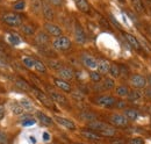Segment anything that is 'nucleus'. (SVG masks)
Returning <instances> with one entry per match:
<instances>
[{
	"instance_id": "8fccbe9b",
	"label": "nucleus",
	"mask_w": 151,
	"mask_h": 144,
	"mask_svg": "<svg viewBox=\"0 0 151 144\" xmlns=\"http://www.w3.org/2000/svg\"><path fill=\"white\" fill-rule=\"evenodd\" d=\"M49 138H50L49 134H48V132H44V134H43V140H44V141H48Z\"/></svg>"
},
{
	"instance_id": "423d86ee",
	"label": "nucleus",
	"mask_w": 151,
	"mask_h": 144,
	"mask_svg": "<svg viewBox=\"0 0 151 144\" xmlns=\"http://www.w3.org/2000/svg\"><path fill=\"white\" fill-rule=\"evenodd\" d=\"M109 122L113 125L114 127L117 128H124L128 126L129 120L124 116V114H113L109 117Z\"/></svg>"
},
{
	"instance_id": "c85d7f7f",
	"label": "nucleus",
	"mask_w": 151,
	"mask_h": 144,
	"mask_svg": "<svg viewBox=\"0 0 151 144\" xmlns=\"http://www.w3.org/2000/svg\"><path fill=\"white\" fill-rule=\"evenodd\" d=\"M115 92H116V94H117L119 96H127L130 91H129V89H128L127 86L120 85V86H117V87L115 89Z\"/></svg>"
},
{
	"instance_id": "72a5a7b5",
	"label": "nucleus",
	"mask_w": 151,
	"mask_h": 144,
	"mask_svg": "<svg viewBox=\"0 0 151 144\" xmlns=\"http://www.w3.org/2000/svg\"><path fill=\"white\" fill-rule=\"evenodd\" d=\"M109 73L111 76L114 77V78H117L121 73V70H120V66L116 65V64H111V69H109Z\"/></svg>"
},
{
	"instance_id": "a878e982",
	"label": "nucleus",
	"mask_w": 151,
	"mask_h": 144,
	"mask_svg": "<svg viewBox=\"0 0 151 144\" xmlns=\"http://www.w3.org/2000/svg\"><path fill=\"white\" fill-rule=\"evenodd\" d=\"M11 110H12V113L13 114H15V115H21L22 113H23V108L22 106L20 105V102H17V101H14V102H12L11 104Z\"/></svg>"
},
{
	"instance_id": "f704fd0d",
	"label": "nucleus",
	"mask_w": 151,
	"mask_h": 144,
	"mask_svg": "<svg viewBox=\"0 0 151 144\" xmlns=\"http://www.w3.org/2000/svg\"><path fill=\"white\" fill-rule=\"evenodd\" d=\"M90 79L93 81V83H100L102 80L101 78V73H99L98 71H91L90 72Z\"/></svg>"
},
{
	"instance_id": "f257e3e1",
	"label": "nucleus",
	"mask_w": 151,
	"mask_h": 144,
	"mask_svg": "<svg viewBox=\"0 0 151 144\" xmlns=\"http://www.w3.org/2000/svg\"><path fill=\"white\" fill-rule=\"evenodd\" d=\"M88 129L93 130L95 132H98L99 135L105 136V137H114L116 135V129L114 127L109 126L106 122H102V121L88 122Z\"/></svg>"
},
{
	"instance_id": "052dcab7",
	"label": "nucleus",
	"mask_w": 151,
	"mask_h": 144,
	"mask_svg": "<svg viewBox=\"0 0 151 144\" xmlns=\"http://www.w3.org/2000/svg\"><path fill=\"white\" fill-rule=\"evenodd\" d=\"M0 1H1V0H0Z\"/></svg>"
},
{
	"instance_id": "cd10ccee",
	"label": "nucleus",
	"mask_w": 151,
	"mask_h": 144,
	"mask_svg": "<svg viewBox=\"0 0 151 144\" xmlns=\"http://www.w3.org/2000/svg\"><path fill=\"white\" fill-rule=\"evenodd\" d=\"M20 105L22 106V108L24 110H27V112H33L34 110V105L28 99H21L20 100Z\"/></svg>"
},
{
	"instance_id": "13d9d810",
	"label": "nucleus",
	"mask_w": 151,
	"mask_h": 144,
	"mask_svg": "<svg viewBox=\"0 0 151 144\" xmlns=\"http://www.w3.org/2000/svg\"><path fill=\"white\" fill-rule=\"evenodd\" d=\"M120 1H124V0H120Z\"/></svg>"
},
{
	"instance_id": "6e6d98bb",
	"label": "nucleus",
	"mask_w": 151,
	"mask_h": 144,
	"mask_svg": "<svg viewBox=\"0 0 151 144\" xmlns=\"http://www.w3.org/2000/svg\"><path fill=\"white\" fill-rule=\"evenodd\" d=\"M2 50H4V48H2V45L0 44V51H2Z\"/></svg>"
},
{
	"instance_id": "a19ab883",
	"label": "nucleus",
	"mask_w": 151,
	"mask_h": 144,
	"mask_svg": "<svg viewBox=\"0 0 151 144\" xmlns=\"http://www.w3.org/2000/svg\"><path fill=\"white\" fill-rule=\"evenodd\" d=\"M0 144H8V137L7 135L0 130Z\"/></svg>"
},
{
	"instance_id": "aec40b11",
	"label": "nucleus",
	"mask_w": 151,
	"mask_h": 144,
	"mask_svg": "<svg viewBox=\"0 0 151 144\" xmlns=\"http://www.w3.org/2000/svg\"><path fill=\"white\" fill-rule=\"evenodd\" d=\"M77 6V8L83 12V13H88L90 12V4L87 0H73Z\"/></svg>"
},
{
	"instance_id": "de8ad7c7",
	"label": "nucleus",
	"mask_w": 151,
	"mask_h": 144,
	"mask_svg": "<svg viewBox=\"0 0 151 144\" xmlns=\"http://www.w3.org/2000/svg\"><path fill=\"white\" fill-rule=\"evenodd\" d=\"M4 116H5V106L0 105V121L4 119Z\"/></svg>"
},
{
	"instance_id": "58836bf2",
	"label": "nucleus",
	"mask_w": 151,
	"mask_h": 144,
	"mask_svg": "<svg viewBox=\"0 0 151 144\" xmlns=\"http://www.w3.org/2000/svg\"><path fill=\"white\" fill-rule=\"evenodd\" d=\"M127 144H144V140L141 137H134L127 141Z\"/></svg>"
},
{
	"instance_id": "9d476101",
	"label": "nucleus",
	"mask_w": 151,
	"mask_h": 144,
	"mask_svg": "<svg viewBox=\"0 0 151 144\" xmlns=\"http://www.w3.org/2000/svg\"><path fill=\"white\" fill-rule=\"evenodd\" d=\"M42 14H43L44 19L48 21H52L55 18V12H54L51 5L47 1H43V4H42Z\"/></svg>"
},
{
	"instance_id": "37998d69",
	"label": "nucleus",
	"mask_w": 151,
	"mask_h": 144,
	"mask_svg": "<svg viewBox=\"0 0 151 144\" xmlns=\"http://www.w3.org/2000/svg\"><path fill=\"white\" fill-rule=\"evenodd\" d=\"M50 5L56 6V7H60L63 5V0H48Z\"/></svg>"
},
{
	"instance_id": "e433bc0d",
	"label": "nucleus",
	"mask_w": 151,
	"mask_h": 144,
	"mask_svg": "<svg viewBox=\"0 0 151 144\" xmlns=\"http://www.w3.org/2000/svg\"><path fill=\"white\" fill-rule=\"evenodd\" d=\"M8 41H9V43L13 44V45H19L20 42H21L19 36H17L15 34H11V35L8 36Z\"/></svg>"
},
{
	"instance_id": "39448f33",
	"label": "nucleus",
	"mask_w": 151,
	"mask_h": 144,
	"mask_svg": "<svg viewBox=\"0 0 151 144\" xmlns=\"http://www.w3.org/2000/svg\"><path fill=\"white\" fill-rule=\"evenodd\" d=\"M32 92L34 93V95L37 98L38 101H41L45 107L48 108H54V101L51 100V98L48 95V94H45V93H43L42 91L37 90V89H33Z\"/></svg>"
},
{
	"instance_id": "ea45409f",
	"label": "nucleus",
	"mask_w": 151,
	"mask_h": 144,
	"mask_svg": "<svg viewBox=\"0 0 151 144\" xmlns=\"http://www.w3.org/2000/svg\"><path fill=\"white\" fill-rule=\"evenodd\" d=\"M81 116H83V119H85V120H87V121H90V122H92V121H94L95 119V115L93 113H83L81 114Z\"/></svg>"
},
{
	"instance_id": "603ef678",
	"label": "nucleus",
	"mask_w": 151,
	"mask_h": 144,
	"mask_svg": "<svg viewBox=\"0 0 151 144\" xmlns=\"http://www.w3.org/2000/svg\"><path fill=\"white\" fill-rule=\"evenodd\" d=\"M147 81L149 83V85H150V87H151V74L149 76V77H148V80H147Z\"/></svg>"
},
{
	"instance_id": "5701e85b",
	"label": "nucleus",
	"mask_w": 151,
	"mask_h": 144,
	"mask_svg": "<svg viewBox=\"0 0 151 144\" xmlns=\"http://www.w3.org/2000/svg\"><path fill=\"white\" fill-rule=\"evenodd\" d=\"M124 116L129 121H136L138 117V112L134 108H127V109H124Z\"/></svg>"
},
{
	"instance_id": "bb28decb",
	"label": "nucleus",
	"mask_w": 151,
	"mask_h": 144,
	"mask_svg": "<svg viewBox=\"0 0 151 144\" xmlns=\"http://www.w3.org/2000/svg\"><path fill=\"white\" fill-rule=\"evenodd\" d=\"M101 83H102V86H104L105 91L113 90L114 87H115V81H114L112 78H105Z\"/></svg>"
},
{
	"instance_id": "9b49d317",
	"label": "nucleus",
	"mask_w": 151,
	"mask_h": 144,
	"mask_svg": "<svg viewBox=\"0 0 151 144\" xmlns=\"http://www.w3.org/2000/svg\"><path fill=\"white\" fill-rule=\"evenodd\" d=\"M48 95L51 98L52 101H55V102L59 104V105H68V101H66L65 96H63L62 94H59L56 91L48 89Z\"/></svg>"
},
{
	"instance_id": "dca6fc26",
	"label": "nucleus",
	"mask_w": 151,
	"mask_h": 144,
	"mask_svg": "<svg viewBox=\"0 0 151 144\" xmlns=\"http://www.w3.org/2000/svg\"><path fill=\"white\" fill-rule=\"evenodd\" d=\"M111 69V63L107 60V59H100L98 60V66H96V70L99 73L101 74H106L109 72Z\"/></svg>"
},
{
	"instance_id": "09e8293b",
	"label": "nucleus",
	"mask_w": 151,
	"mask_h": 144,
	"mask_svg": "<svg viewBox=\"0 0 151 144\" xmlns=\"http://www.w3.org/2000/svg\"><path fill=\"white\" fill-rule=\"evenodd\" d=\"M145 95H147V98H149V99H151V87H149V89H147L145 90Z\"/></svg>"
},
{
	"instance_id": "2f4dec72",
	"label": "nucleus",
	"mask_w": 151,
	"mask_h": 144,
	"mask_svg": "<svg viewBox=\"0 0 151 144\" xmlns=\"http://www.w3.org/2000/svg\"><path fill=\"white\" fill-rule=\"evenodd\" d=\"M132 7L135 8L136 12L142 13L144 11V5H143L142 0H132Z\"/></svg>"
},
{
	"instance_id": "5fc2aeb1",
	"label": "nucleus",
	"mask_w": 151,
	"mask_h": 144,
	"mask_svg": "<svg viewBox=\"0 0 151 144\" xmlns=\"http://www.w3.org/2000/svg\"><path fill=\"white\" fill-rule=\"evenodd\" d=\"M148 112H149V115L151 116V107H149V109H148Z\"/></svg>"
},
{
	"instance_id": "4be33fe9",
	"label": "nucleus",
	"mask_w": 151,
	"mask_h": 144,
	"mask_svg": "<svg viewBox=\"0 0 151 144\" xmlns=\"http://www.w3.org/2000/svg\"><path fill=\"white\" fill-rule=\"evenodd\" d=\"M15 85H17L18 89H20V90H22V91H26V92H29V91L33 90V87H32L24 79H22V78H18V79L15 80Z\"/></svg>"
},
{
	"instance_id": "20e7f679",
	"label": "nucleus",
	"mask_w": 151,
	"mask_h": 144,
	"mask_svg": "<svg viewBox=\"0 0 151 144\" xmlns=\"http://www.w3.org/2000/svg\"><path fill=\"white\" fill-rule=\"evenodd\" d=\"M95 102L96 105L104 108H114L116 104V99L113 95H99L95 99Z\"/></svg>"
},
{
	"instance_id": "a18cd8bd",
	"label": "nucleus",
	"mask_w": 151,
	"mask_h": 144,
	"mask_svg": "<svg viewBox=\"0 0 151 144\" xmlns=\"http://www.w3.org/2000/svg\"><path fill=\"white\" fill-rule=\"evenodd\" d=\"M109 19L112 20V22H113V24H114V26H115V27H116V28H119V29H121V28H122V27H121V24H120V23H119V22L116 21V19L114 18V17H113V15H112V14H109Z\"/></svg>"
},
{
	"instance_id": "864d4df0",
	"label": "nucleus",
	"mask_w": 151,
	"mask_h": 144,
	"mask_svg": "<svg viewBox=\"0 0 151 144\" xmlns=\"http://www.w3.org/2000/svg\"><path fill=\"white\" fill-rule=\"evenodd\" d=\"M30 141H32V142H34V143H35V142H36V140H35V138H34V137H30Z\"/></svg>"
},
{
	"instance_id": "3c124183",
	"label": "nucleus",
	"mask_w": 151,
	"mask_h": 144,
	"mask_svg": "<svg viewBox=\"0 0 151 144\" xmlns=\"http://www.w3.org/2000/svg\"><path fill=\"white\" fill-rule=\"evenodd\" d=\"M6 66H7V65H6V63L0 58V68H6Z\"/></svg>"
},
{
	"instance_id": "c9c22d12",
	"label": "nucleus",
	"mask_w": 151,
	"mask_h": 144,
	"mask_svg": "<svg viewBox=\"0 0 151 144\" xmlns=\"http://www.w3.org/2000/svg\"><path fill=\"white\" fill-rule=\"evenodd\" d=\"M13 8L15 11H23L26 8V0H17L13 2Z\"/></svg>"
},
{
	"instance_id": "f03ea898",
	"label": "nucleus",
	"mask_w": 151,
	"mask_h": 144,
	"mask_svg": "<svg viewBox=\"0 0 151 144\" xmlns=\"http://www.w3.org/2000/svg\"><path fill=\"white\" fill-rule=\"evenodd\" d=\"M2 21L9 26V27H21L22 26V19L20 15L15 14V13H6L2 15Z\"/></svg>"
},
{
	"instance_id": "a211bd4d",
	"label": "nucleus",
	"mask_w": 151,
	"mask_h": 144,
	"mask_svg": "<svg viewBox=\"0 0 151 144\" xmlns=\"http://www.w3.org/2000/svg\"><path fill=\"white\" fill-rule=\"evenodd\" d=\"M36 116H37V120L43 125V126H47V127H50L52 125V119L50 116H48L47 114L42 113V112H37L36 113Z\"/></svg>"
},
{
	"instance_id": "4468645a",
	"label": "nucleus",
	"mask_w": 151,
	"mask_h": 144,
	"mask_svg": "<svg viewBox=\"0 0 151 144\" xmlns=\"http://www.w3.org/2000/svg\"><path fill=\"white\" fill-rule=\"evenodd\" d=\"M55 121L59 126L64 127L69 130H75L76 129V123L73 121L69 120V119H65V117H60V116H55Z\"/></svg>"
},
{
	"instance_id": "b1692460",
	"label": "nucleus",
	"mask_w": 151,
	"mask_h": 144,
	"mask_svg": "<svg viewBox=\"0 0 151 144\" xmlns=\"http://www.w3.org/2000/svg\"><path fill=\"white\" fill-rule=\"evenodd\" d=\"M20 29H21V32H22L24 35H27V36H33L35 34V28H34L32 24H28V23L22 24V26L20 27Z\"/></svg>"
},
{
	"instance_id": "79ce46f5",
	"label": "nucleus",
	"mask_w": 151,
	"mask_h": 144,
	"mask_svg": "<svg viewBox=\"0 0 151 144\" xmlns=\"http://www.w3.org/2000/svg\"><path fill=\"white\" fill-rule=\"evenodd\" d=\"M33 125H35V120L32 119V117L26 119V120L22 121V126L23 127H29V126H33Z\"/></svg>"
},
{
	"instance_id": "2eb2a0df",
	"label": "nucleus",
	"mask_w": 151,
	"mask_h": 144,
	"mask_svg": "<svg viewBox=\"0 0 151 144\" xmlns=\"http://www.w3.org/2000/svg\"><path fill=\"white\" fill-rule=\"evenodd\" d=\"M54 84L56 85L57 89H59V90L63 91V92H65V93H70V92H72L71 85H70L66 80H63V79H59V78H55V79H54Z\"/></svg>"
},
{
	"instance_id": "6ab92c4d",
	"label": "nucleus",
	"mask_w": 151,
	"mask_h": 144,
	"mask_svg": "<svg viewBox=\"0 0 151 144\" xmlns=\"http://www.w3.org/2000/svg\"><path fill=\"white\" fill-rule=\"evenodd\" d=\"M49 36L47 33H43V32H40L37 33V35L35 36V42L37 43L38 45H45L49 43Z\"/></svg>"
},
{
	"instance_id": "bf43d9fd",
	"label": "nucleus",
	"mask_w": 151,
	"mask_h": 144,
	"mask_svg": "<svg viewBox=\"0 0 151 144\" xmlns=\"http://www.w3.org/2000/svg\"><path fill=\"white\" fill-rule=\"evenodd\" d=\"M76 144H78V143H76Z\"/></svg>"
},
{
	"instance_id": "412c9836",
	"label": "nucleus",
	"mask_w": 151,
	"mask_h": 144,
	"mask_svg": "<svg viewBox=\"0 0 151 144\" xmlns=\"http://www.w3.org/2000/svg\"><path fill=\"white\" fill-rule=\"evenodd\" d=\"M81 135L85 138H88V140H92V141H99L101 138V135H99L98 132H95V131L91 130V129H88V130H81Z\"/></svg>"
},
{
	"instance_id": "ddd939ff",
	"label": "nucleus",
	"mask_w": 151,
	"mask_h": 144,
	"mask_svg": "<svg viewBox=\"0 0 151 144\" xmlns=\"http://www.w3.org/2000/svg\"><path fill=\"white\" fill-rule=\"evenodd\" d=\"M58 74L60 77V79H63V80H70V79L75 78V71L66 66H62L58 70Z\"/></svg>"
},
{
	"instance_id": "49530a36",
	"label": "nucleus",
	"mask_w": 151,
	"mask_h": 144,
	"mask_svg": "<svg viewBox=\"0 0 151 144\" xmlns=\"http://www.w3.org/2000/svg\"><path fill=\"white\" fill-rule=\"evenodd\" d=\"M72 95H73V98H75V99H79V100H81V99H83V94H81L79 91H78V92H73V93H72Z\"/></svg>"
},
{
	"instance_id": "393cba45",
	"label": "nucleus",
	"mask_w": 151,
	"mask_h": 144,
	"mask_svg": "<svg viewBox=\"0 0 151 144\" xmlns=\"http://www.w3.org/2000/svg\"><path fill=\"white\" fill-rule=\"evenodd\" d=\"M22 63L26 68L28 69H34L35 66V58L30 57V56H23L22 57Z\"/></svg>"
},
{
	"instance_id": "0eeeda50",
	"label": "nucleus",
	"mask_w": 151,
	"mask_h": 144,
	"mask_svg": "<svg viewBox=\"0 0 151 144\" xmlns=\"http://www.w3.org/2000/svg\"><path fill=\"white\" fill-rule=\"evenodd\" d=\"M129 80H130V84L135 89H144L147 85V79L142 74H138V73L132 74Z\"/></svg>"
},
{
	"instance_id": "7ed1b4c3",
	"label": "nucleus",
	"mask_w": 151,
	"mask_h": 144,
	"mask_svg": "<svg viewBox=\"0 0 151 144\" xmlns=\"http://www.w3.org/2000/svg\"><path fill=\"white\" fill-rule=\"evenodd\" d=\"M52 47L56 50H60V51L68 50L71 48V41L66 36H58V37H55V40L52 41Z\"/></svg>"
},
{
	"instance_id": "c03bdc74",
	"label": "nucleus",
	"mask_w": 151,
	"mask_h": 144,
	"mask_svg": "<svg viewBox=\"0 0 151 144\" xmlns=\"http://www.w3.org/2000/svg\"><path fill=\"white\" fill-rule=\"evenodd\" d=\"M111 143L112 144H127V141H124V140H122V138H113V140L111 141Z\"/></svg>"
},
{
	"instance_id": "6e6552de",
	"label": "nucleus",
	"mask_w": 151,
	"mask_h": 144,
	"mask_svg": "<svg viewBox=\"0 0 151 144\" xmlns=\"http://www.w3.org/2000/svg\"><path fill=\"white\" fill-rule=\"evenodd\" d=\"M81 62H83V64H84L87 69H90V70H96L98 60H96V58L93 57L92 55L83 54L81 55Z\"/></svg>"
},
{
	"instance_id": "473e14b6",
	"label": "nucleus",
	"mask_w": 151,
	"mask_h": 144,
	"mask_svg": "<svg viewBox=\"0 0 151 144\" xmlns=\"http://www.w3.org/2000/svg\"><path fill=\"white\" fill-rule=\"evenodd\" d=\"M42 4L43 2L41 0H32V9L38 14L42 11Z\"/></svg>"
},
{
	"instance_id": "f8f14e48",
	"label": "nucleus",
	"mask_w": 151,
	"mask_h": 144,
	"mask_svg": "<svg viewBox=\"0 0 151 144\" xmlns=\"http://www.w3.org/2000/svg\"><path fill=\"white\" fill-rule=\"evenodd\" d=\"M75 40L78 44H85L86 43V34L79 24H77L75 27Z\"/></svg>"
},
{
	"instance_id": "1a4fd4ad",
	"label": "nucleus",
	"mask_w": 151,
	"mask_h": 144,
	"mask_svg": "<svg viewBox=\"0 0 151 144\" xmlns=\"http://www.w3.org/2000/svg\"><path fill=\"white\" fill-rule=\"evenodd\" d=\"M44 29H45V33L50 36L58 37V36H62V34H63L62 28H59L57 24L52 23V22H47L44 24Z\"/></svg>"
},
{
	"instance_id": "f3484780",
	"label": "nucleus",
	"mask_w": 151,
	"mask_h": 144,
	"mask_svg": "<svg viewBox=\"0 0 151 144\" xmlns=\"http://www.w3.org/2000/svg\"><path fill=\"white\" fill-rule=\"evenodd\" d=\"M123 36H124V38L127 40V42L129 43V45H130L132 48L136 49V50H139V49H141V44H139L138 40L134 35L129 34V33H123Z\"/></svg>"
},
{
	"instance_id": "4c0bfd02",
	"label": "nucleus",
	"mask_w": 151,
	"mask_h": 144,
	"mask_svg": "<svg viewBox=\"0 0 151 144\" xmlns=\"http://www.w3.org/2000/svg\"><path fill=\"white\" fill-rule=\"evenodd\" d=\"M127 107H128L127 101H124V100H116L115 108H119V109H127Z\"/></svg>"
},
{
	"instance_id": "7c9ffc66",
	"label": "nucleus",
	"mask_w": 151,
	"mask_h": 144,
	"mask_svg": "<svg viewBox=\"0 0 151 144\" xmlns=\"http://www.w3.org/2000/svg\"><path fill=\"white\" fill-rule=\"evenodd\" d=\"M34 69H35L38 73H45V72H47V66L44 65L43 62H41V60H38V59H35V66H34Z\"/></svg>"
},
{
	"instance_id": "4d7b16f0",
	"label": "nucleus",
	"mask_w": 151,
	"mask_h": 144,
	"mask_svg": "<svg viewBox=\"0 0 151 144\" xmlns=\"http://www.w3.org/2000/svg\"><path fill=\"white\" fill-rule=\"evenodd\" d=\"M149 33H150V35H151V26L149 27Z\"/></svg>"
},
{
	"instance_id": "c756f323",
	"label": "nucleus",
	"mask_w": 151,
	"mask_h": 144,
	"mask_svg": "<svg viewBox=\"0 0 151 144\" xmlns=\"http://www.w3.org/2000/svg\"><path fill=\"white\" fill-rule=\"evenodd\" d=\"M127 99H128V101H132V102H135V101H138L139 99H141V94H139V92L136 90H132L129 92V94L127 95Z\"/></svg>"
}]
</instances>
